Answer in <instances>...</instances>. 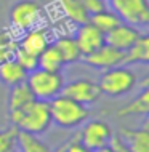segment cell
I'll list each match as a JSON object with an SVG mask.
<instances>
[{
	"label": "cell",
	"instance_id": "cell-1",
	"mask_svg": "<svg viewBox=\"0 0 149 152\" xmlns=\"http://www.w3.org/2000/svg\"><path fill=\"white\" fill-rule=\"evenodd\" d=\"M10 125L18 128V131L29 134H43L51 126V112H50V102L34 99L27 106L8 112Z\"/></svg>",
	"mask_w": 149,
	"mask_h": 152
},
{
	"label": "cell",
	"instance_id": "cell-2",
	"mask_svg": "<svg viewBox=\"0 0 149 152\" xmlns=\"http://www.w3.org/2000/svg\"><path fill=\"white\" fill-rule=\"evenodd\" d=\"M50 102V112H51V122L56 126L64 130L79 128L88 120L90 112L87 106L80 102L72 101L64 94H58Z\"/></svg>",
	"mask_w": 149,
	"mask_h": 152
},
{
	"label": "cell",
	"instance_id": "cell-3",
	"mask_svg": "<svg viewBox=\"0 0 149 152\" xmlns=\"http://www.w3.org/2000/svg\"><path fill=\"white\" fill-rule=\"evenodd\" d=\"M138 85V75L128 66H115L112 69L103 71L98 79V87L101 94L111 98H119L130 93Z\"/></svg>",
	"mask_w": 149,
	"mask_h": 152
},
{
	"label": "cell",
	"instance_id": "cell-4",
	"mask_svg": "<svg viewBox=\"0 0 149 152\" xmlns=\"http://www.w3.org/2000/svg\"><path fill=\"white\" fill-rule=\"evenodd\" d=\"M26 83L35 99L51 101L53 98L61 94V90H63L66 82L61 72H50L37 67L27 74Z\"/></svg>",
	"mask_w": 149,
	"mask_h": 152
},
{
	"label": "cell",
	"instance_id": "cell-5",
	"mask_svg": "<svg viewBox=\"0 0 149 152\" xmlns=\"http://www.w3.org/2000/svg\"><path fill=\"white\" fill-rule=\"evenodd\" d=\"M43 7L37 0H18L8 11V21L15 31L27 32L43 21Z\"/></svg>",
	"mask_w": 149,
	"mask_h": 152
},
{
	"label": "cell",
	"instance_id": "cell-6",
	"mask_svg": "<svg viewBox=\"0 0 149 152\" xmlns=\"http://www.w3.org/2000/svg\"><path fill=\"white\" fill-rule=\"evenodd\" d=\"M122 23L136 27L149 24V0H106Z\"/></svg>",
	"mask_w": 149,
	"mask_h": 152
},
{
	"label": "cell",
	"instance_id": "cell-7",
	"mask_svg": "<svg viewBox=\"0 0 149 152\" xmlns=\"http://www.w3.org/2000/svg\"><path fill=\"white\" fill-rule=\"evenodd\" d=\"M77 136L87 149L95 151L109 144L114 136V130L107 122L101 118H95V120H87L82 125V130L79 131Z\"/></svg>",
	"mask_w": 149,
	"mask_h": 152
},
{
	"label": "cell",
	"instance_id": "cell-8",
	"mask_svg": "<svg viewBox=\"0 0 149 152\" xmlns=\"http://www.w3.org/2000/svg\"><path fill=\"white\" fill-rule=\"evenodd\" d=\"M61 94L71 98L72 101L80 102L84 106L95 104L99 98H101V90L98 87V82L92 79H85V77H79L76 80H71L64 83Z\"/></svg>",
	"mask_w": 149,
	"mask_h": 152
},
{
	"label": "cell",
	"instance_id": "cell-9",
	"mask_svg": "<svg viewBox=\"0 0 149 152\" xmlns=\"http://www.w3.org/2000/svg\"><path fill=\"white\" fill-rule=\"evenodd\" d=\"M82 61H84L87 66H90L92 69H96V71H107V69H112L115 66L123 64V51L104 43L101 48H98L96 51L82 56Z\"/></svg>",
	"mask_w": 149,
	"mask_h": 152
},
{
	"label": "cell",
	"instance_id": "cell-10",
	"mask_svg": "<svg viewBox=\"0 0 149 152\" xmlns=\"http://www.w3.org/2000/svg\"><path fill=\"white\" fill-rule=\"evenodd\" d=\"M143 32L139 27L131 26V24H127V23H119L112 31L104 34V40L111 47L117 48L120 51H127L138 40V37Z\"/></svg>",
	"mask_w": 149,
	"mask_h": 152
},
{
	"label": "cell",
	"instance_id": "cell-11",
	"mask_svg": "<svg viewBox=\"0 0 149 152\" xmlns=\"http://www.w3.org/2000/svg\"><path fill=\"white\" fill-rule=\"evenodd\" d=\"M74 39H76L79 48H80L82 56L96 51L98 48H101L106 43L104 34L101 31H98L92 23H84L80 26H77Z\"/></svg>",
	"mask_w": 149,
	"mask_h": 152
},
{
	"label": "cell",
	"instance_id": "cell-12",
	"mask_svg": "<svg viewBox=\"0 0 149 152\" xmlns=\"http://www.w3.org/2000/svg\"><path fill=\"white\" fill-rule=\"evenodd\" d=\"M51 43V37H50V32L45 26H37L34 29L24 32V35L19 39L18 42V47L26 50L32 55L39 56L48 45Z\"/></svg>",
	"mask_w": 149,
	"mask_h": 152
},
{
	"label": "cell",
	"instance_id": "cell-13",
	"mask_svg": "<svg viewBox=\"0 0 149 152\" xmlns=\"http://www.w3.org/2000/svg\"><path fill=\"white\" fill-rule=\"evenodd\" d=\"M149 63V35L143 34L138 37V40L123 51V66H131V64H141L146 66Z\"/></svg>",
	"mask_w": 149,
	"mask_h": 152
},
{
	"label": "cell",
	"instance_id": "cell-14",
	"mask_svg": "<svg viewBox=\"0 0 149 152\" xmlns=\"http://www.w3.org/2000/svg\"><path fill=\"white\" fill-rule=\"evenodd\" d=\"M51 45L58 50V53L61 55L64 64H72V63H79L82 61V53L80 48L74 39V35H59L55 40H51Z\"/></svg>",
	"mask_w": 149,
	"mask_h": 152
},
{
	"label": "cell",
	"instance_id": "cell-15",
	"mask_svg": "<svg viewBox=\"0 0 149 152\" xmlns=\"http://www.w3.org/2000/svg\"><path fill=\"white\" fill-rule=\"evenodd\" d=\"M26 77H27V72L16 63L15 58L0 61V82L5 83L7 87L23 83V82H26Z\"/></svg>",
	"mask_w": 149,
	"mask_h": 152
},
{
	"label": "cell",
	"instance_id": "cell-16",
	"mask_svg": "<svg viewBox=\"0 0 149 152\" xmlns=\"http://www.w3.org/2000/svg\"><path fill=\"white\" fill-rule=\"evenodd\" d=\"M120 138L125 141L130 152H149V133L148 128H123Z\"/></svg>",
	"mask_w": 149,
	"mask_h": 152
},
{
	"label": "cell",
	"instance_id": "cell-17",
	"mask_svg": "<svg viewBox=\"0 0 149 152\" xmlns=\"http://www.w3.org/2000/svg\"><path fill=\"white\" fill-rule=\"evenodd\" d=\"M8 99H7V106H8V112H13V110H18L27 106L29 102H32L35 99L32 91L29 90L27 83L23 82V83L13 85V87H8Z\"/></svg>",
	"mask_w": 149,
	"mask_h": 152
},
{
	"label": "cell",
	"instance_id": "cell-18",
	"mask_svg": "<svg viewBox=\"0 0 149 152\" xmlns=\"http://www.w3.org/2000/svg\"><path fill=\"white\" fill-rule=\"evenodd\" d=\"M58 7H59L63 16L66 19H69L71 23L77 24V26L88 23L90 15L82 7L80 0H58Z\"/></svg>",
	"mask_w": 149,
	"mask_h": 152
},
{
	"label": "cell",
	"instance_id": "cell-19",
	"mask_svg": "<svg viewBox=\"0 0 149 152\" xmlns=\"http://www.w3.org/2000/svg\"><path fill=\"white\" fill-rule=\"evenodd\" d=\"M149 112V88L148 85L141 90V93L130 101L123 107L119 109V117H130V115H148Z\"/></svg>",
	"mask_w": 149,
	"mask_h": 152
},
{
	"label": "cell",
	"instance_id": "cell-20",
	"mask_svg": "<svg viewBox=\"0 0 149 152\" xmlns=\"http://www.w3.org/2000/svg\"><path fill=\"white\" fill-rule=\"evenodd\" d=\"M64 66L66 64H64L63 58H61V55L58 53V50L51 43L39 55V67L40 69H45V71H50V72H61Z\"/></svg>",
	"mask_w": 149,
	"mask_h": 152
},
{
	"label": "cell",
	"instance_id": "cell-21",
	"mask_svg": "<svg viewBox=\"0 0 149 152\" xmlns=\"http://www.w3.org/2000/svg\"><path fill=\"white\" fill-rule=\"evenodd\" d=\"M88 23H92L98 31L103 32V34H107V32L112 31L114 27L117 26L119 23H122V21L119 19V16L115 15L111 8L106 7L104 10H101V11H98V13L90 16Z\"/></svg>",
	"mask_w": 149,
	"mask_h": 152
},
{
	"label": "cell",
	"instance_id": "cell-22",
	"mask_svg": "<svg viewBox=\"0 0 149 152\" xmlns=\"http://www.w3.org/2000/svg\"><path fill=\"white\" fill-rule=\"evenodd\" d=\"M18 151L19 152H51L50 146L43 142L37 134L18 131Z\"/></svg>",
	"mask_w": 149,
	"mask_h": 152
},
{
	"label": "cell",
	"instance_id": "cell-23",
	"mask_svg": "<svg viewBox=\"0 0 149 152\" xmlns=\"http://www.w3.org/2000/svg\"><path fill=\"white\" fill-rule=\"evenodd\" d=\"M18 149V128L13 125L0 130V152H16Z\"/></svg>",
	"mask_w": 149,
	"mask_h": 152
},
{
	"label": "cell",
	"instance_id": "cell-24",
	"mask_svg": "<svg viewBox=\"0 0 149 152\" xmlns=\"http://www.w3.org/2000/svg\"><path fill=\"white\" fill-rule=\"evenodd\" d=\"M13 58L27 74L39 67V56L32 55V53L23 50V48H19V47H16V50L13 53Z\"/></svg>",
	"mask_w": 149,
	"mask_h": 152
},
{
	"label": "cell",
	"instance_id": "cell-25",
	"mask_svg": "<svg viewBox=\"0 0 149 152\" xmlns=\"http://www.w3.org/2000/svg\"><path fill=\"white\" fill-rule=\"evenodd\" d=\"M80 3H82V7L85 8V11L90 16L98 13V11H101V10H104V8L107 7L104 0H80Z\"/></svg>",
	"mask_w": 149,
	"mask_h": 152
},
{
	"label": "cell",
	"instance_id": "cell-26",
	"mask_svg": "<svg viewBox=\"0 0 149 152\" xmlns=\"http://www.w3.org/2000/svg\"><path fill=\"white\" fill-rule=\"evenodd\" d=\"M64 147H66V152H92V151L87 149V147L80 142L79 136H76L74 139H71L69 142H66Z\"/></svg>",
	"mask_w": 149,
	"mask_h": 152
},
{
	"label": "cell",
	"instance_id": "cell-27",
	"mask_svg": "<svg viewBox=\"0 0 149 152\" xmlns=\"http://www.w3.org/2000/svg\"><path fill=\"white\" fill-rule=\"evenodd\" d=\"M109 146L112 147L114 152H130V149H128L127 144H125V141L120 138V134H114L112 139H111V142H109Z\"/></svg>",
	"mask_w": 149,
	"mask_h": 152
},
{
	"label": "cell",
	"instance_id": "cell-28",
	"mask_svg": "<svg viewBox=\"0 0 149 152\" xmlns=\"http://www.w3.org/2000/svg\"><path fill=\"white\" fill-rule=\"evenodd\" d=\"M92 152H114V151H112V147H111L109 144H107V146L99 147V149H95V151H92Z\"/></svg>",
	"mask_w": 149,
	"mask_h": 152
},
{
	"label": "cell",
	"instance_id": "cell-29",
	"mask_svg": "<svg viewBox=\"0 0 149 152\" xmlns=\"http://www.w3.org/2000/svg\"><path fill=\"white\" fill-rule=\"evenodd\" d=\"M51 152H66V147H64V146H61V147H58L56 151H51Z\"/></svg>",
	"mask_w": 149,
	"mask_h": 152
},
{
	"label": "cell",
	"instance_id": "cell-30",
	"mask_svg": "<svg viewBox=\"0 0 149 152\" xmlns=\"http://www.w3.org/2000/svg\"><path fill=\"white\" fill-rule=\"evenodd\" d=\"M104 2H106V0H104Z\"/></svg>",
	"mask_w": 149,
	"mask_h": 152
}]
</instances>
